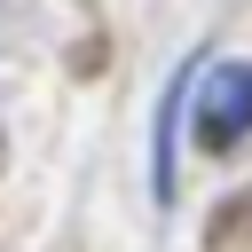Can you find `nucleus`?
Listing matches in <instances>:
<instances>
[{"mask_svg":"<svg viewBox=\"0 0 252 252\" xmlns=\"http://www.w3.org/2000/svg\"><path fill=\"white\" fill-rule=\"evenodd\" d=\"M197 134H205V150H236L252 134V63L244 55L205 71V87H197Z\"/></svg>","mask_w":252,"mask_h":252,"instance_id":"nucleus-1","label":"nucleus"}]
</instances>
